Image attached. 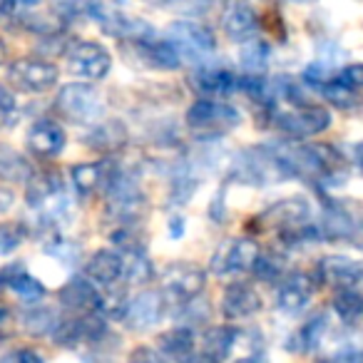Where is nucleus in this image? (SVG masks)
I'll return each instance as SVG.
<instances>
[{
	"mask_svg": "<svg viewBox=\"0 0 363 363\" xmlns=\"http://www.w3.org/2000/svg\"><path fill=\"white\" fill-rule=\"evenodd\" d=\"M167 40L179 50L182 60L184 57H204L217 48L214 33L197 21H174L167 28Z\"/></svg>",
	"mask_w": 363,
	"mask_h": 363,
	"instance_id": "nucleus-12",
	"label": "nucleus"
},
{
	"mask_svg": "<svg viewBox=\"0 0 363 363\" xmlns=\"http://www.w3.org/2000/svg\"><path fill=\"white\" fill-rule=\"evenodd\" d=\"M125 52L132 55V60H137L140 65L152 67V70H179L182 67V55L167 38L150 35L145 40L125 43Z\"/></svg>",
	"mask_w": 363,
	"mask_h": 363,
	"instance_id": "nucleus-13",
	"label": "nucleus"
},
{
	"mask_svg": "<svg viewBox=\"0 0 363 363\" xmlns=\"http://www.w3.org/2000/svg\"><path fill=\"white\" fill-rule=\"evenodd\" d=\"M336 82H341L351 92L363 90V62H353V65H346L343 70H338Z\"/></svg>",
	"mask_w": 363,
	"mask_h": 363,
	"instance_id": "nucleus-39",
	"label": "nucleus"
},
{
	"mask_svg": "<svg viewBox=\"0 0 363 363\" xmlns=\"http://www.w3.org/2000/svg\"><path fill=\"white\" fill-rule=\"evenodd\" d=\"M318 92H321L323 97H326L331 105L341 107V110H348V107H356L358 100H356V92H351L348 87H343L341 82H336V77L328 82H323V85H318Z\"/></svg>",
	"mask_w": 363,
	"mask_h": 363,
	"instance_id": "nucleus-38",
	"label": "nucleus"
},
{
	"mask_svg": "<svg viewBox=\"0 0 363 363\" xmlns=\"http://www.w3.org/2000/svg\"><path fill=\"white\" fill-rule=\"evenodd\" d=\"M254 274H257V279H262V281H267V284H274V281L281 284L284 279L289 277L286 262H284V257L277 252L259 254V262H257V267H254Z\"/></svg>",
	"mask_w": 363,
	"mask_h": 363,
	"instance_id": "nucleus-35",
	"label": "nucleus"
},
{
	"mask_svg": "<svg viewBox=\"0 0 363 363\" xmlns=\"http://www.w3.org/2000/svg\"><path fill=\"white\" fill-rule=\"evenodd\" d=\"M356 164H358V169L363 172V142L356 145Z\"/></svg>",
	"mask_w": 363,
	"mask_h": 363,
	"instance_id": "nucleus-50",
	"label": "nucleus"
},
{
	"mask_svg": "<svg viewBox=\"0 0 363 363\" xmlns=\"http://www.w3.org/2000/svg\"><path fill=\"white\" fill-rule=\"evenodd\" d=\"M26 145L28 152L38 160H55L57 155H62L67 145V132L65 127L57 120L50 117H40L30 125L26 135Z\"/></svg>",
	"mask_w": 363,
	"mask_h": 363,
	"instance_id": "nucleus-16",
	"label": "nucleus"
},
{
	"mask_svg": "<svg viewBox=\"0 0 363 363\" xmlns=\"http://www.w3.org/2000/svg\"><path fill=\"white\" fill-rule=\"evenodd\" d=\"M269 55H272V50H269L267 43L259 40V38L244 43L242 52H239V62H242L244 75H262L269 65Z\"/></svg>",
	"mask_w": 363,
	"mask_h": 363,
	"instance_id": "nucleus-32",
	"label": "nucleus"
},
{
	"mask_svg": "<svg viewBox=\"0 0 363 363\" xmlns=\"http://www.w3.org/2000/svg\"><path fill=\"white\" fill-rule=\"evenodd\" d=\"M62 321V316L57 313L55 306L48 303H38V306H28L21 316V323L30 336H52L57 328V323Z\"/></svg>",
	"mask_w": 363,
	"mask_h": 363,
	"instance_id": "nucleus-30",
	"label": "nucleus"
},
{
	"mask_svg": "<svg viewBox=\"0 0 363 363\" xmlns=\"http://www.w3.org/2000/svg\"><path fill=\"white\" fill-rule=\"evenodd\" d=\"M239 338H242V328L232 326V323H219V326H209L202 336V353L214 363H224L237 348Z\"/></svg>",
	"mask_w": 363,
	"mask_h": 363,
	"instance_id": "nucleus-27",
	"label": "nucleus"
},
{
	"mask_svg": "<svg viewBox=\"0 0 363 363\" xmlns=\"http://www.w3.org/2000/svg\"><path fill=\"white\" fill-rule=\"evenodd\" d=\"M65 62L70 75L80 77L82 82H97L105 80L112 70V55L105 45L95 40H75L67 45Z\"/></svg>",
	"mask_w": 363,
	"mask_h": 363,
	"instance_id": "nucleus-5",
	"label": "nucleus"
},
{
	"mask_svg": "<svg viewBox=\"0 0 363 363\" xmlns=\"http://www.w3.org/2000/svg\"><path fill=\"white\" fill-rule=\"evenodd\" d=\"M318 363H363V351L361 348H343V351L333 353Z\"/></svg>",
	"mask_w": 363,
	"mask_h": 363,
	"instance_id": "nucleus-42",
	"label": "nucleus"
},
{
	"mask_svg": "<svg viewBox=\"0 0 363 363\" xmlns=\"http://www.w3.org/2000/svg\"><path fill=\"white\" fill-rule=\"evenodd\" d=\"M33 177V167L16 147L0 145V179L6 182H23L28 184V179Z\"/></svg>",
	"mask_w": 363,
	"mask_h": 363,
	"instance_id": "nucleus-31",
	"label": "nucleus"
},
{
	"mask_svg": "<svg viewBox=\"0 0 363 363\" xmlns=\"http://www.w3.org/2000/svg\"><path fill=\"white\" fill-rule=\"evenodd\" d=\"M167 298L157 289H142L135 296H127L117 321H122L132 331H147L164 318Z\"/></svg>",
	"mask_w": 363,
	"mask_h": 363,
	"instance_id": "nucleus-10",
	"label": "nucleus"
},
{
	"mask_svg": "<svg viewBox=\"0 0 363 363\" xmlns=\"http://www.w3.org/2000/svg\"><path fill=\"white\" fill-rule=\"evenodd\" d=\"M18 110V100H16V92L11 90L8 85L0 82V120H8L13 117V112Z\"/></svg>",
	"mask_w": 363,
	"mask_h": 363,
	"instance_id": "nucleus-41",
	"label": "nucleus"
},
{
	"mask_svg": "<svg viewBox=\"0 0 363 363\" xmlns=\"http://www.w3.org/2000/svg\"><path fill=\"white\" fill-rule=\"evenodd\" d=\"M259 254H262V247H259L257 239L232 237L224 244H219V249L212 254L209 269H212V274H217V277L249 274V272H254V267H257Z\"/></svg>",
	"mask_w": 363,
	"mask_h": 363,
	"instance_id": "nucleus-7",
	"label": "nucleus"
},
{
	"mask_svg": "<svg viewBox=\"0 0 363 363\" xmlns=\"http://www.w3.org/2000/svg\"><path fill=\"white\" fill-rule=\"evenodd\" d=\"M199 184H202V179H199L197 172H194L192 167H182V169L172 177V187H169L172 202H174V204L189 202V197L197 192Z\"/></svg>",
	"mask_w": 363,
	"mask_h": 363,
	"instance_id": "nucleus-34",
	"label": "nucleus"
},
{
	"mask_svg": "<svg viewBox=\"0 0 363 363\" xmlns=\"http://www.w3.org/2000/svg\"><path fill=\"white\" fill-rule=\"evenodd\" d=\"M207 286V272L192 262H174L162 272V296L187 306L197 301Z\"/></svg>",
	"mask_w": 363,
	"mask_h": 363,
	"instance_id": "nucleus-4",
	"label": "nucleus"
},
{
	"mask_svg": "<svg viewBox=\"0 0 363 363\" xmlns=\"http://www.w3.org/2000/svg\"><path fill=\"white\" fill-rule=\"evenodd\" d=\"M120 167L105 157V160H95V162H85V164H75L70 169V177H72V184H75L77 194L82 197H90L95 192H105L110 187V182L117 177Z\"/></svg>",
	"mask_w": 363,
	"mask_h": 363,
	"instance_id": "nucleus-19",
	"label": "nucleus"
},
{
	"mask_svg": "<svg viewBox=\"0 0 363 363\" xmlns=\"http://www.w3.org/2000/svg\"><path fill=\"white\" fill-rule=\"evenodd\" d=\"M234 363H264V353H249L244 358H237Z\"/></svg>",
	"mask_w": 363,
	"mask_h": 363,
	"instance_id": "nucleus-48",
	"label": "nucleus"
},
{
	"mask_svg": "<svg viewBox=\"0 0 363 363\" xmlns=\"http://www.w3.org/2000/svg\"><path fill=\"white\" fill-rule=\"evenodd\" d=\"M284 179H306L321 187H338L348 177L343 155L326 142H303V145H269Z\"/></svg>",
	"mask_w": 363,
	"mask_h": 363,
	"instance_id": "nucleus-1",
	"label": "nucleus"
},
{
	"mask_svg": "<svg viewBox=\"0 0 363 363\" xmlns=\"http://www.w3.org/2000/svg\"><path fill=\"white\" fill-rule=\"evenodd\" d=\"M85 13L92 16L97 21V26L107 33L110 38H117L122 43H135V40H145V38L155 35V28L147 21L135 16H127L120 8L105 6V3H87Z\"/></svg>",
	"mask_w": 363,
	"mask_h": 363,
	"instance_id": "nucleus-8",
	"label": "nucleus"
},
{
	"mask_svg": "<svg viewBox=\"0 0 363 363\" xmlns=\"http://www.w3.org/2000/svg\"><path fill=\"white\" fill-rule=\"evenodd\" d=\"M85 279L97 289H115L125 279V257L117 249H100L87 259Z\"/></svg>",
	"mask_w": 363,
	"mask_h": 363,
	"instance_id": "nucleus-20",
	"label": "nucleus"
},
{
	"mask_svg": "<svg viewBox=\"0 0 363 363\" xmlns=\"http://www.w3.org/2000/svg\"><path fill=\"white\" fill-rule=\"evenodd\" d=\"M0 363H21V351H8L0 356Z\"/></svg>",
	"mask_w": 363,
	"mask_h": 363,
	"instance_id": "nucleus-49",
	"label": "nucleus"
},
{
	"mask_svg": "<svg viewBox=\"0 0 363 363\" xmlns=\"http://www.w3.org/2000/svg\"><path fill=\"white\" fill-rule=\"evenodd\" d=\"M6 57H8V45H6V40L0 38V65L6 62Z\"/></svg>",
	"mask_w": 363,
	"mask_h": 363,
	"instance_id": "nucleus-51",
	"label": "nucleus"
},
{
	"mask_svg": "<svg viewBox=\"0 0 363 363\" xmlns=\"http://www.w3.org/2000/svg\"><path fill=\"white\" fill-rule=\"evenodd\" d=\"M182 363H214V361H209V358L204 356L202 351H194L192 356H189V358H184V361H182Z\"/></svg>",
	"mask_w": 363,
	"mask_h": 363,
	"instance_id": "nucleus-47",
	"label": "nucleus"
},
{
	"mask_svg": "<svg viewBox=\"0 0 363 363\" xmlns=\"http://www.w3.org/2000/svg\"><path fill=\"white\" fill-rule=\"evenodd\" d=\"M127 137H130L127 135V127L120 120H102L87 130L85 145L92 152L102 155V160H105V157L115 155V152H120L127 145Z\"/></svg>",
	"mask_w": 363,
	"mask_h": 363,
	"instance_id": "nucleus-25",
	"label": "nucleus"
},
{
	"mask_svg": "<svg viewBox=\"0 0 363 363\" xmlns=\"http://www.w3.org/2000/svg\"><path fill=\"white\" fill-rule=\"evenodd\" d=\"M222 28L227 38L244 45V43L257 38L259 28H262V18L249 3H229L222 11Z\"/></svg>",
	"mask_w": 363,
	"mask_h": 363,
	"instance_id": "nucleus-22",
	"label": "nucleus"
},
{
	"mask_svg": "<svg viewBox=\"0 0 363 363\" xmlns=\"http://www.w3.org/2000/svg\"><path fill=\"white\" fill-rule=\"evenodd\" d=\"M331 306L343 323H358L363 318V291H336Z\"/></svg>",
	"mask_w": 363,
	"mask_h": 363,
	"instance_id": "nucleus-33",
	"label": "nucleus"
},
{
	"mask_svg": "<svg viewBox=\"0 0 363 363\" xmlns=\"http://www.w3.org/2000/svg\"><path fill=\"white\" fill-rule=\"evenodd\" d=\"M311 222V207L303 197H286L274 202L272 207H267L257 217V227L262 229H274V232H284V229L298 227V224Z\"/></svg>",
	"mask_w": 363,
	"mask_h": 363,
	"instance_id": "nucleus-17",
	"label": "nucleus"
},
{
	"mask_svg": "<svg viewBox=\"0 0 363 363\" xmlns=\"http://www.w3.org/2000/svg\"><path fill=\"white\" fill-rule=\"evenodd\" d=\"M60 306L70 311V316H90V313H102L105 296L102 291L85 277H72L57 291Z\"/></svg>",
	"mask_w": 363,
	"mask_h": 363,
	"instance_id": "nucleus-15",
	"label": "nucleus"
},
{
	"mask_svg": "<svg viewBox=\"0 0 363 363\" xmlns=\"http://www.w3.org/2000/svg\"><path fill=\"white\" fill-rule=\"evenodd\" d=\"M60 80V70L48 57H18L8 65V82L28 95H43Z\"/></svg>",
	"mask_w": 363,
	"mask_h": 363,
	"instance_id": "nucleus-6",
	"label": "nucleus"
},
{
	"mask_svg": "<svg viewBox=\"0 0 363 363\" xmlns=\"http://www.w3.org/2000/svg\"><path fill=\"white\" fill-rule=\"evenodd\" d=\"M127 363H167L157 348L152 346H137L135 351L127 356Z\"/></svg>",
	"mask_w": 363,
	"mask_h": 363,
	"instance_id": "nucleus-40",
	"label": "nucleus"
},
{
	"mask_svg": "<svg viewBox=\"0 0 363 363\" xmlns=\"http://www.w3.org/2000/svg\"><path fill=\"white\" fill-rule=\"evenodd\" d=\"M189 85L202 95V100H217L237 90V75L227 67L204 65L189 75Z\"/></svg>",
	"mask_w": 363,
	"mask_h": 363,
	"instance_id": "nucleus-24",
	"label": "nucleus"
},
{
	"mask_svg": "<svg viewBox=\"0 0 363 363\" xmlns=\"http://www.w3.org/2000/svg\"><path fill=\"white\" fill-rule=\"evenodd\" d=\"M264 301L262 294L247 281H232L222 291V316L227 321H239V318L257 316L262 311Z\"/></svg>",
	"mask_w": 363,
	"mask_h": 363,
	"instance_id": "nucleus-18",
	"label": "nucleus"
},
{
	"mask_svg": "<svg viewBox=\"0 0 363 363\" xmlns=\"http://www.w3.org/2000/svg\"><path fill=\"white\" fill-rule=\"evenodd\" d=\"M13 204H16V194H13V189L6 187V184H0V217L11 212Z\"/></svg>",
	"mask_w": 363,
	"mask_h": 363,
	"instance_id": "nucleus-44",
	"label": "nucleus"
},
{
	"mask_svg": "<svg viewBox=\"0 0 363 363\" xmlns=\"http://www.w3.org/2000/svg\"><path fill=\"white\" fill-rule=\"evenodd\" d=\"M194 343H197V338H194L192 328L174 326V328H169V331L157 336V351L164 356V361L169 358V361L182 363L184 358H189L194 353Z\"/></svg>",
	"mask_w": 363,
	"mask_h": 363,
	"instance_id": "nucleus-28",
	"label": "nucleus"
},
{
	"mask_svg": "<svg viewBox=\"0 0 363 363\" xmlns=\"http://www.w3.org/2000/svg\"><path fill=\"white\" fill-rule=\"evenodd\" d=\"M0 289L13 291L26 306H38L48 296L45 284L28 274L21 264H8L6 269H0Z\"/></svg>",
	"mask_w": 363,
	"mask_h": 363,
	"instance_id": "nucleus-23",
	"label": "nucleus"
},
{
	"mask_svg": "<svg viewBox=\"0 0 363 363\" xmlns=\"http://www.w3.org/2000/svg\"><path fill=\"white\" fill-rule=\"evenodd\" d=\"M316 279L336 291H361L363 262L346 254H326L316 264Z\"/></svg>",
	"mask_w": 363,
	"mask_h": 363,
	"instance_id": "nucleus-11",
	"label": "nucleus"
},
{
	"mask_svg": "<svg viewBox=\"0 0 363 363\" xmlns=\"http://www.w3.org/2000/svg\"><path fill=\"white\" fill-rule=\"evenodd\" d=\"M184 125L197 140H222L242 125V112L224 100H197L184 115Z\"/></svg>",
	"mask_w": 363,
	"mask_h": 363,
	"instance_id": "nucleus-2",
	"label": "nucleus"
},
{
	"mask_svg": "<svg viewBox=\"0 0 363 363\" xmlns=\"http://www.w3.org/2000/svg\"><path fill=\"white\" fill-rule=\"evenodd\" d=\"M155 277V269L152 262L147 259V254H130L125 257V279L127 284H147Z\"/></svg>",
	"mask_w": 363,
	"mask_h": 363,
	"instance_id": "nucleus-36",
	"label": "nucleus"
},
{
	"mask_svg": "<svg viewBox=\"0 0 363 363\" xmlns=\"http://www.w3.org/2000/svg\"><path fill=\"white\" fill-rule=\"evenodd\" d=\"M107 333V318L102 313H90V316H67L57 323L52 333V343L62 348H75L82 343H95Z\"/></svg>",
	"mask_w": 363,
	"mask_h": 363,
	"instance_id": "nucleus-14",
	"label": "nucleus"
},
{
	"mask_svg": "<svg viewBox=\"0 0 363 363\" xmlns=\"http://www.w3.org/2000/svg\"><path fill=\"white\" fill-rule=\"evenodd\" d=\"M13 333V313L8 306L0 303V341H8Z\"/></svg>",
	"mask_w": 363,
	"mask_h": 363,
	"instance_id": "nucleus-43",
	"label": "nucleus"
},
{
	"mask_svg": "<svg viewBox=\"0 0 363 363\" xmlns=\"http://www.w3.org/2000/svg\"><path fill=\"white\" fill-rule=\"evenodd\" d=\"M28 237V227L23 222H0V254H13Z\"/></svg>",
	"mask_w": 363,
	"mask_h": 363,
	"instance_id": "nucleus-37",
	"label": "nucleus"
},
{
	"mask_svg": "<svg viewBox=\"0 0 363 363\" xmlns=\"http://www.w3.org/2000/svg\"><path fill=\"white\" fill-rule=\"evenodd\" d=\"M55 110L65 122L95 127L105 115V100L97 92V87L87 85V82H67L57 90Z\"/></svg>",
	"mask_w": 363,
	"mask_h": 363,
	"instance_id": "nucleus-3",
	"label": "nucleus"
},
{
	"mask_svg": "<svg viewBox=\"0 0 363 363\" xmlns=\"http://www.w3.org/2000/svg\"><path fill=\"white\" fill-rule=\"evenodd\" d=\"M313 291H316V281L311 274L289 272V277L277 289V308L284 313H298L308 306Z\"/></svg>",
	"mask_w": 363,
	"mask_h": 363,
	"instance_id": "nucleus-21",
	"label": "nucleus"
},
{
	"mask_svg": "<svg viewBox=\"0 0 363 363\" xmlns=\"http://www.w3.org/2000/svg\"><path fill=\"white\" fill-rule=\"evenodd\" d=\"M331 112L323 105H306V107H291V110L274 112V125L281 130V135L291 140H308L331 127Z\"/></svg>",
	"mask_w": 363,
	"mask_h": 363,
	"instance_id": "nucleus-9",
	"label": "nucleus"
},
{
	"mask_svg": "<svg viewBox=\"0 0 363 363\" xmlns=\"http://www.w3.org/2000/svg\"><path fill=\"white\" fill-rule=\"evenodd\" d=\"M21 363H45V361L33 348H21Z\"/></svg>",
	"mask_w": 363,
	"mask_h": 363,
	"instance_id": "nucleus-46",
	"label": "nucleus"
},
{
	"mask_svg": "<svg viewBox=\"0 0 363 363\" xmlns=\"http://www.w3.org/2000/svg\"><path fill=\"white\" fill-rule=\"evenodd\" d=\"M60 194H65L62 179L57 172H33V177L26 184V202L33 209H48L55 202H60Z\"/></svg>",
	"mask_w": 363,
	"mask_h": 363,
	"instance_id": "nucleus-26",
	"label": "nucleus"
},
{
	"mask_svg": "<svg viewBox=\"0 0 363 363\" xmlns=\"http://www.w3.org/2000/svg\"><path fill=\"white\" fill-rule=\"evenodd\" d=\"M326 326H328L326 313H313V316H308L306 321L291 333V338H289V351H294V353L316 351L323 341Z\"/></svg>",
	"mask_w": 363,
	"mask_h": 363,
	"instance_id": "nucleus-29",
	"label": "nucleus"
},
{
	"mask_svg": "<svg viewBox=\"0 0 363 363\" xmlns=\"http://www.w3.org/2000/svg\"><path fill=\"white\" fill-rule=\"evenodd\" d=\"M182 234H184V217L174 214V217L169 219V237L172 239H182Z\"/></svg>",
	"mask_w": 363,
	"mask_h": 363,
	"instance_id": "nucleus-45",
	"label": "nucleus"
}]
</instances>
